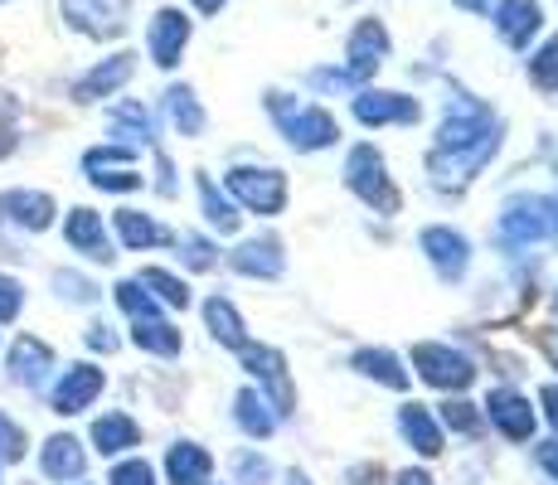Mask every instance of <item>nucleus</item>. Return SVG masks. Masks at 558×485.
<instances>
[{"mask_svg": "<svg viewBox=\"0 0 558 485\" xmlns=\"http://www.w3.org/2000/svg\"><path fill=\"white\" fill-rule=\"evenodd\" d=\"M496 146H500V122L490 117V107L471 102V97H452L433 150L437 180H466L471 170H481L496 156Z\"/></svg>", "mask_w": 558, "mask_h": 485, "instance_id": "obj_1", "label": "nucleus"}, {"mask_svg": "<svg viewBox=\"0 0 558 485\" xmlns=\"http://www.w3.org/2000/svg\"><path fill=\"white\" fill-rule=\"evenodd\" d=\"M267 107H272L277 126H282L287 142H292L296 150H326V146H336L340 126H336V117H330L326 107H316V102H282V93L267 97Z\"/></svg>", "mask_w": 558, "mask_h": 485, "instance_id": "obj_2", "label": "nucleus"}, {"mask_svg": "<svg viewBox=\"0 0 558 485\" xmlns=\"http://www.w3.org/2000/svg\"><path fill=\"white\" fill-rule=\"evenodd\" d=\"M59 15L73 35L122 39L132 25V0H59Z\"/></svg>", "mask_w": 558, "mask_h": 485, "instance_id": "obj_3", "label": "nucleus"}, {"mask_svg": "<svg viewBox=\"0 0 558 485\" xmlns=\"http://www.w3.org/2000/svg\"><path fill=\"white\" fill-rule=\"evenodd\" d=\"M558 233V199L549 194H514L500 214V239L506 243H539Z\"/></svg>", "mask_w": 558, "mask_h": 485, "instance_id": "obj_4", "label": "nucleus"}, {"mask_svg": "<svg viewBox=\"0 0 558 485\" xmlns=\"http://www.w3.org/2000/svg\"><path fill=\"white\" fill-rule=\"evenodd\" d=\"M345 185L355 190L364 204H374L379 214H399V190H393L389 170H384V156L374 146H355V150H350Z\"/></svg>", "mask_w": 558, "mask_h": 485, "instance_id": "obj_5", "label": "nucleus"}, {"mask_svg": "<svg viewBox=\"0 0 558 485\" xmlns=\"http://www.w3.org/2000/svg\"><path fill=\"white\" fill-rule=\"evenodd\" d=\"M190 35H195V20L175 5H160L146 25V53H151L156 69H175L190 49Z\"/></svg>", "mask_w": 558, "mask_h": 485, "instance_id": "obj_6", "label": "nucleus"}, {"mask_svg": "<svg viewBox=\"0 0 558 485\" xmlns=\"http://www.w3.org/2000/svg\"><path fill=\"white\" fill-rule=\"evenodd\" d=\"M102 388H107V374L98 369V364H69V369L59 374V384L49 388V408L59 417H78V413H88L93 403L102 398Z\"/></svg>", "mask_w": 558, "mask_h": 485, "instance_id": "obj_7", "label": "nucleus"}, {"mask_svg": "<svg viewBox=\"0 0 558 485\" xmlns=\"http://www.w3.org/2000/svg\"><path fill=\"white\" fill-rule=\"evenodd\" d=\"M229 194L243 204V209H253V214H282L287 175H282V170H272V166H263V170L239 166V170H229Z\"/></svg>", "mask_w": 558, "mask_h": 485, "instance_id": "obj_8", "label": "nucleus"}, {"mask_svg": "<svg viewBox=\"0 0 558 485\" xmlns=\"http://www.w3.org/2000/svg\"><path fill=\"white\" fill-rule=\"evenodd\" d=\"M5 364H10V384L39 393V388H49V374L59 369V354H53V344H45L39 336H15L10 340Z\"/></svg>", "mask_w": 558, "mask_h": 485, "instance_id": "obj_9", "label": "nucleus"}, {"mask_svg": "<svg viewBox=\"0 0 558 485\" xmlns=\"http://www.w3.org/2000/svg\"><path fill=\"white\" fill-rule=\"evenodd\" d=\"M136 73V53L122 49V53H107V59H98L88 73H83L78 83H73V102H98V97H117L132 83Z\"/></svg>", "mask_w": 558, "mask_h": 485, "instance_id": "obj_10", "label": "nucleus"}, {"mask_svg": "<svg viewBox=\"0 0 558 485\" xmlns=\"http://www.w3.org/2000/svg\"><path fill=\"white\" fill-rule=\"evenodd\" d=\"M413 369L423 374L433 388H457V393L476 379L471 360H466V354H457L452 344H417V350H413Z\"/></svg>", "mask_w": 558, "mask_h": 485, "instance_id": "obj_11", "label": "nucleus"}, {"mask_svg": "<svg viewBox=\"0 0 558 485\" xmlns=\"http://www.w3.org/2000/svg\"><path fill=\"white\" fill-rule=\"evenodd\" d=\"M490 25L510 49H530V39L544 29V5L539 0H496L490 5Z\"/></svg>", "mask_w": 558, "mask_h": 485, "instance_id": "obj_12", "label": "nucleus"}, {"mask_svg": "<svg viewBox=\"0 0 558 485\" xmlns=\"http://www.w3.org/2000/svg\"><path fill=\"white\" fill-rule=\"evenodd\" d=\"M39 471L53 485H73L88 476V447H83L73 433H53L45 447H39Z\"/></svg>", "mask_w": 558, "mask_h": 485, "instance_id": "obj_13", "label": "nucleus"}, {"mask_svg": "<svg viewBox=\"0 0 558 485\" xmlns=\"http://www.w3.org/2000/svg\"><path fill=\"white\" fill-rule=\"evenodd\" d=\"M63 239H69L73 253L93 257V263H112V239H107V223L98 209H88V204H78V209H69V219H63Z\"/></svg>", "mask_w": 558, "mask_h": 485, "instance_id": "obj_14", "label": "nucleus"}, {"mask_svg": "<svg viewBox=\"0 0 558 485\" xmlns=\"http://www.w3.org/2000/svg\"><path fill=\"white\" fill-rule=\"evenodd\" d=\"M384 59H389V29H384L379 20H360L345 45V73L360 83V78H369Z\"/></svg>", "mask_w": 558, "mask_h": 485, "instance_id": "obj_15", "label": "nucleus"}, {"mask_svg": "<svg viewBox=\"0 0 558 485\" xmlns=\"http://www.w3.org/2000/svg\"><path fill=\"white\" fill-rule=\"evenodd\" d=\"M417 97L389 93V88H364L355 93V117L364 126H389V122H417Z\"/></svg>", "mask_w": 558, "mask_h": 485, "instance_id": "obj_16", "label": "nucleus"}, {"mask_svg": "<svg viewBox=\"0 0 558 485\" xmlns=\"http://www.w3.org/2000/svg\"><path fill=\"white\" fill-rule=\"evenodd\" d=\"M0 214L25 233H45L53 223V214H59V204L45 190H10V194H0Z\"/></svg>", "mask_w": 558, "mask_h": 485, "instance_id": "obj_17", "label": "nucleus"}, {"mask_svg": "<svg viewBox=\"0 0 558 485\" xmlns=\"http://www.w3.org/2000/svg\"><path fill=\"white\" fill-rule=\"evenodd\" d=\"M486 417L500 427L510 441H524L534 433V408L524 393H514V388H496V393L486 398Z\"/></svg>", "mask_w": 558, "mask_h": 485, "instance_id": "obj_18", "label": "nucleus"}, {"mask_svg": "<svg viewBox=\"0 0 558 485\" xmlns=\"http://www.w3.org/2000/svg\"><path fill=\"white\" fill-rule=\"evenodd\" d=\"M243 364L257 384L272 393V408L277 413H292V384H287V364L277 350H243Z\"/></svg>", "mask_w": 558, "mask_h": 485, "instance_id": "obj_19", "label": "nucleus"}, {"mask_svg": "<svg viewBox=\"0 0 558 485\" xmlns=\"http://www.w3.org/2000/svg\"><path fill=\"white\" fill-rule=\"evenodd\" d=\"M214 457L199 447V441H175L166 451V481L170 485H209Z\"/></svg>", "mask_w": 558, "mask_h": 485, "instance_id": "obj_20", "label": "nucleus"}, {"mask_svg": "<svg viewBox=\"0 0 558 485\" xmlns=\"http://www.w3.org/2000/svg\"><path fill=\"white\" fill-rule=\"evenodd\" d=\"M88 437L102 457H122V451L142 447V427H136V417H126V413H102Z\"/></svg>", "mask_w": 558, "mask_h": 485, "instance_id": "obj_21", "label": "nucleus"}, {"mask_svg": "<svg viewBox=\"0 0 558 485\" xmlns=\"http://www.w3.org/2000/svg\"><path fill=\"white\" fill-rule=\"evenodd\" d=\"M423 253L433 257L442 277H461V272H466V263H471L466 239H461V233H452V229H427V233H423Z\"/></svg>", "mask_w": 558, "mask_h": 485, "instance_id": "obj_22", "label": "nucleus"}, {"mask_svg": "<svg viewBox=\"0 0 558 485\" xmlns=\"http://www.w3.org/2000/svg\"><path fill=\"white\" fill-rule=\"evenodd\" d=\"M112 229H117V239L132 247V253H142V247H156V243H166V239H170V233L160 229L151 214H142V209H117Z\"/></svg>", "mask_w": 558, "mask_h": 485, "instance_id": "obj_23", "label": "nucleus"}, {"mask_svg": "<svg viewBox=\"0 0 558 485\" xmlns=\"http://www.w3.org/2000/svg\"><path fill=\"white\" fill-rule=\"evenodd\" d=\"M204 320H209V330H214L219 344H229V350H248V330H243V316L233 311V301L209 296L204 301Z\"/></svg>", "mask_w": 558, "mask_h": 485, "instance_id": "obj_24", "label": "nucleus"}, {"mask_svg": "<svg viewBox=\"0 0 558 485\" xmlns=\"http://www.w3.org/2000/svg\"><path fill=\"white\" fill-rule=\"evenodd\" d=\"M282 243L277 239H253V243H243L239 253H233V267L239 272H248V277H277L282 272Z\"/></svg>", "mask_w": 558, "mask_h": 485, "instance_id": "obj_25", "label": "nucleus"}, {"mask_svg": "<svg viewBox=\"0 0 558 485\" xmlns=\"http://www.w3.org/2000/svg\"><path fill=\"white\" fill-rule=\"evenodd\" d=\"M399 427H403V437L423 451V457H437V451H442V427L433 423V413H427L423 403H408L399 413Z\"/></svg>", "mask_w": 558, "mask_h": 485, "instance_id": "obj_26", "label": "nucleus"}, {"mask_svg": "<svg viewBox=\"0 0 558 485\" xmlns=\"http://www.w3.org/2000/svg\"><path fill=\"white\" fill-rule=\"evenodd\" d=\"M166 112H170V122H175L180 136H199L204 132V107H199V97H195L190 83H175V88L166 93Z\"/></svg>", "mask_w": 558, "mask_h": 485, "instance_id": "obj_27", "label": "nucleus"}, {"mask_svg": "<svg viewBox=\"0 0 558 485\" xmlns=\"http://www.w3.org/2000/svg\"><path fill=\"white\" fill-rule=\"evenodd\" d=\"M132 344L146 354H160V360H170V354H180V330L170 326V320H132Z\"/></svg>", "mask_w": 558, "mask_h": 485, "instance_id": "obj_28", "label": "nucleus"}, {"mask_svg": "<svg viewBox=\"0 0 558 485\" xmlns=\"http://www.w3.org/2000/svg\"><path fill=\"white\" fill-rule=\"evenodd\" d=\"M107 126H112V136H122L126 142H151L156 126H151V112H146L142 102H117L112 112H107Z\"/></svg>", "mask_w": 558, "mask_h": 485, "instance_id": "obj_29", "label": "nucleus"}, {"mask_svg": "<svg viewBox=\"0 0 558 485\" xmlns=\"http://www.w3.org/2000/svg\"><path fill=\"white\" fill-rule=\"evenodd\" d=\"M239 427L248 437H272V427H277V408L267 403L257 388H243L239 393Z\"/></svg>", "mask_w": 558, "mask_h": 485, "instance_id": "obj_30", "label": "nucleus"}, {"mask_svg": "<svg viewBox=\"0 0 558 485\" xmlns=\"http://www.w3.org/2000/svg\"><path fill=\"white\" fill-rule=\"evenodd\" d=\"M136 282H142L146 291H151V296L160 301V306H180V311L190 306V287L180 282L175 272H166V267H146V272L136 277Z\"/></svg>", "mask_w": 558, "mask_h": 485, "instance_id": "obj_31", "label": "nucleus"}, {"mask_svg": "<svg viewBox=\"0 0 558 485\" xmlns=\"http://www.w3.org/2000/svg\"><path fill=\"white\" fill-rule=\"evenodd\" d=\"M112 296H117V306H122V316H132V320H156V316H160V301H156L142 282H136V277L117 282Z\"/></svg>", "mask_w": 558, "mask_h": 485, "instance_id": "obj_32", "label": "nucleus"}, {"mask_svg": "<svg viewBox=\"0 0 558 485\" xmlns=\"http://www.w3.org/2000/svg\"><path fill=\"white\" fill-rule=\"evenodd\" d=\"M199 204H204V219H209L219 233H233V229H239V209H233L229 194L214 190L209 175H199Z\"/></svg>", "mask_w": 558, "mask_h": 485, "instance_id": "obj_33", "label": "nucleus"}, {"mask_svg": "<svg viewBox=\"0 0 558 485\" xmlns=\"http://www.w3.org/2000/svg\"><path fill=\"white\" fill-rule=\"evenodd\" d=\"M355 369L369 374V379H379V384H389V388H403L408 384V374L399 369V360H393L389 350H360L355 354Z\"/></svg>", "mask_w": 558, "mask_h": 485, "instance_id": "obj_34", "label": "nucleus"}, {"mask_svg": "<svg viewBox=\"0 0 558 485\" xmlns=\"http://www.w3.org/2000/svg\"><path fill=\"white\" fill-rule=\"evenodd\" d=\"M88 180L98 190L107 194H132V190H142V175H136L132 166H98V170H88Z\"/></svg>", "mask_w": 558, "mask_h": 485, "instance_id": "obj_35", "label": "nucleus"}, {"mask_svg": "<svg viewBox=\"0 0 558 485\" xmlns=\"http://www.w3.org/2000/svg\"><path fill=\"white\" fill-rule=\"evenodd\" d=\"M530 78L539 83V88H558V35L544 39V45L530 53Z\"/></svg>", "mask_w": 558, "mask_h": 485, "instance_id": "obj_36", "label": "nucleus"}, {"mask_svg": "<svg viewBox=\"0 0 558 485\" xmlns=\"http://www.w3.org/2000/svg\"><path fill=\"white\" fill-rule=\"evenodd\" d=\"M25 451H29V437H25V427L15 423L10 413H0V466H15V461H25Z\"/></svg>", "mask_w": 558, "mask_h": 485, "instance_id": "obj_37", "label": "nucleus"}, {"mask_svg": "<svg viewBox=\"0 0 558 485\" xmlns=\"http://www.w3.org/2000/svg\"><path fill=\"white\" fill-rule=\"evenodd\" d=\"M267 476H272L267 457H257V451H239L233 457V481L239 485H267Z\"/></svg>", "mask_w": 558, "mask_h": 485, "instance_id": "obj_38", "label": "nucleus"}, {"mask_svg": "<svg viewBox=\"0 0 558 485\" xmlns=\"http://www.w3.org/2000/svg\"><path fill=\"white\" fill-rule=\"evenodd\" d=\"M25 311V282L10 272H0V326H10V320Z\"/></svg>", "mask_w": 558, "mask_h": 485, "instance_id": "obj_39", "label": "nucleus"}, {"mask_svg": "<svg viewBox=\"0 0 558 485\" xmlns=\"http://www.w3.org/2000/svg\"><path fill=\"white\" fill-rule=\"evenodd\" d=\"M107 485H156V471H151V461H142V457L117 461L112 476H107Z\"/></svg>", "mask_w": 558, "mask_h": 485, "instance_id": "obj_40", "label": "nucleus"}, {"mask_svg": "<svg viewBox=\"0 0 558 485\" xmlns=\"http://www.w3.org/2000/svg\"><path fill=\"white\" fill-rule=\"evenodd\" d=\"M53 287H59V296H63V301H78V306H83V301L98 296V287H93L88 277H78V272H53Z\"/></svg>", "mask_w": 558, "mask_h": 485, "instance_id": "obj_41", "label": "nucleus"}, {"mask_svg": "<svg viewBox=\"0 0 558 485\" xmlns=\"http://www.w3.org/2000/svg\"><path fill=\"white\" fill-rule=\"evenodd\" d=\"M180 247H185V263L190 267H199V272H204V267H214V247L204 239H195V233H180Z\"/></svg>", "mask_w": 558, "mask_h": 485, "instance_id": "obj_42", "label": "nucleus"}, {"mask_svg": "<svg viewBox=\"0 0 558 485\" xmlns=\"http://www.w3.org/2000/svg\"><path fill=\"white\" fill-rule=\"evenodd\" d=\"M442 423L452 427V433H471V427H476V413H471V403H461L457 398V403L442 408Z\"/></svg>", "mask_w": 558, "mask_h": 485, "instance_id": "obj_43", "label": "nucleus"}, {"mask_svg": "<svg viewBox=\"0 0 558 485\" xmlns=\"http://www.w3.org/2000/svg\"><path fill=\"white\" fill-rule=\"evenodd\" d=\"M83 340H88L93 350H102V354H112V350H117V336H112V326H102V320H98V326H88V336H83Z\"/></svg>", "mask_w": 558, "mask_h": 485, "instance_id": "obj_44", "label": "nucleus"}, {"mask_svg": "<svg viewBox=\"0 0 558 485\" xmlns=\"http://www.w3.org/2000/svg\"><path fill=\"white\" fill-rule=\"evenodd\" d=\"M350 485H384V471L379 466H360V471H350Z\"/></svg>", "mask_w": 558, "mask_h": 485, "instance_id": "obj_45", "label": "nucleus"}, {"mask_svg": "<svg viewBox=\"0 0 558 485\" xmlns=\"http://www.w3.org/2000/svg\"><path fill=\"white\" fill-rule=\"evenodd\" d=\"M457 10H466V15H490V5H496V0H452Z\"/></svg>", "mask_w": 558, "mask_h": 485, "instance_id": "obj_46", "label": "nucleus"}, {"mask_svg": "<svg viewBox=\"0 0 558 485\" xmlns=\"http://www.w3.org/2000/svg\"><path fill=\"white\" fill-rule=\"evenodd\" d=\"M539 461H544V471H554V476H558V441H544V447H539Z\"/></svg>", "mask_w": 558, "mask_h": 485, "instance_id": "obj_47", "label": "nucleus"}, {"mask_svg": "<svg viewBox=\"0 0 558 485\" xmlns=\"http://www.w3.org/2000/svg\"><path fill=\"white\" fill-rule=\"evenodd\" d=\"M190 5H195V10H199V15H219V10H223V5H229V0H190Z\"/></svg>", "mask_w": 558, "mask_h": 485, "instance_id": "obj_48", "label": "nucleus"}, {"mask_svg": "<svg viewBox=\"0 0 558 485\" xmlns=\"http://www.w3.org/2000/svg\"><path fill=\"white\" fill-rule=\"evenodd\" d=\"M399 485H433V476H427V471H403Z\"/></svg>", "mask_w": 558, "mask_h": 485, "instance_id": "obj_49", "label": "nucleus"}, {"mask_svg": "<svg viewBox=\"0 0 558 485\" xmlns=\"http://www.w3.org/2000/svg\"><path fill=\"white\" fill-rule=\"evenodd\" d=\"M544 403H549V417L558 423V384H554V388H544Z\"/></svg>", "mask_w": 558, "mask_h": 485, "instance_id": "obj_50", "label": "nucleus"}, {"mask_svg": "<svg viewBox=\"0 0 558 485\" xmlns=\"http://www.w3.org/2000/svg\"><path fill=\"white\" fill-rule=\"evenodd\" d=\"M287 485H311V481L302 476V471H292V476H287Z\"/></svg>", "mask_w": 558, "mask_h": 485, "instance_id": "obj_51", "label": "nucleus"}, {"mask_svg": "<svg viewBox=\"0 0 558 485\" xmlns=\"http://www.w3.org/2000/svg\"><path fill=\"white\" fill-rule=\"evenodd\" d=\"M0 5H10V0H0Z\"/></svg>", "mask_w": 558, "mask_h": 485, "instance_id": "obj_52", "label": "nucleus"}]
</instances>
